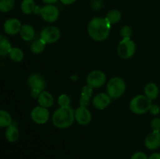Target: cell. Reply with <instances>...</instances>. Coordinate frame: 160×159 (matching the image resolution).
<instances>
[{
    "mask_svg": "<svg viewBox=\"0 0 160 159\" xmlns=\"http://www.w3.org/2000/svg\"><path fill=\"white\" fill-rule=\"evenodd\" d=\"M58 104L60 107H68L70 104V98L67 94H61L58 98Z\"/></svg>",
    "mask_w": 160,
    "mask_h": 159,
    "instance_id": "obj_28",
    "label": "cell"
},
{
    "mask_svg": "<svg viewBox=\"0 0 160 159\" xmlns=\"http://www.w3.org/2000/svg\"><path fill=\"white\" fill-rule=\"evenodd\" d=\"M38 101L39 105L46 108L52 107L54 104L53 96L49 92H47L45 90H44L40 94V95L38 98Z\"/></svg>",
    "mask_w": 160,
    "mask_h": 159,
    "instance_id": "obj_15",
    "label": "cell"
},
{
    "mask_svg": "<svg viewBox=\"0 0 160 159\" xmlns=\"http://www.w3.org/2000/svg\"><path fill=\"white\" fill-rule=\"evenodd\" d=\"M130 109L131 112L137 115H142L150 110L152 106V101L145 95H137L130 102Z\"/></svg>",
    "mask_w": 160,
    "mask_h": 159,
    "instance_id": "obj_3",
    "label": "cell"
},
{
    "mask_svg": "<svg viewBox=\"0 0 160 159\" xmlns=\"http://www.w3.org/2000/svg\"><path fill=\"white\" fill-rule=\"evenodd\" d=\"M20 34L23 40L29 41L32 40L35 36V31H34V27L31 25L23 24L21 26Z\"/></svg>",
    "mask_w": 160,
    "mask_h": 159,
    "instance_id": "obj_18",
    "label": "cell"
},
{
    "mask_svg": "<svg viewBox=\"0 0 160 159\" xmlns=\"http://www.w3.org/2000/svg\"><path fill=\"white\" fill-rule=\"evenodd\" d=\"M19 136H20V132H19V129L16 125L12 123L10 126L6 127L5 137L8 141L10 142V143L16 142L19 139Z\"/></svg>",
    "mask_w": 160,
    "mask_h": 159,
    "instance_id": "obj_17",
    "label": "cell"
},
{
    "mask_svg": "<svg viewBox=\"0 0 160 159\" xmlns=\"http://www.w3.org/2000/svg\"><path fill=\"white\" fill-rule=\"evenodd\" d=\"M132 33V28L130 26H128V25L123 26L120 31V34L123 38H131Z\"/></svg>",
    "mask_w": 160,
    "mask_h": 159,
    "instance_id": "obj_27",
    "label": "cell"
},
{
    "mask_svg": "<svg viewBox=\"0 0 160 159\" xmlns=\"http://www.w3.org/2000/svg\"><path fill=\"white\" fill-rule=\"evenodd\" d=\"M12 123L11 115L6 110H0V128L8 127Z\"/></svg>",
    "mask_w": 160,
    "mask_h": 159,
    "instance_id": "obj_24",
    "label": "cell"
},
{
    "mask_svg": "<svg viewBox=\"0 0 160 159\" xmlns=\"http://www.w3.org/2000/svg\"><path fill=\"white\" fill-rule=\"evenodd\" d=\"M136 51L135 42L131 38H123L117 47V52L122 59L132 57Z\"/></svg>",
    "mask_w": 160,
    "mask_h": 159,
    "instance_id": "obj_6",
    "label": "cell"
},
{
    "mask_svg": "<svg viewBox=\"0 0 160 159\" xmlns=\"http://www.w3.org/2000/svg\"><path fill=\"white\" fill-rule=\"evenodd\" d=\"M28 84L31 89V95L34 98H38L40 94L44 91L45 87V81L43 76L38 73H33L29 76Z\"/></svg>",
    "mask_w": 160,
    "mask_h": 159,
    "instance_id": "obj_5",
    "label": "cell"
},
{
    "mask_svg": "<svg viewBox=\"0 0 160 159\" xmlns=\"http://www.w3.org/2000/svg\"><path fill=\"white\" fill-rule=\"evenodd\" d=\"M73 108L68 107H60L52 115V123L55 126L59 129H66L71 126L75 119Z\"/></svg>",
    "mask_w": 160,
    "mask_h": 159,
    "instance_id": "obj_2",
    "label": "cell"
},
{
    "mask_svg": "<svg viewBox=\"0 0 160 159\" xmlns=\"http://www.w3.org/2000/svg\"><path fill=\"white\" fill-rule=\"evenodd\" d=\"M15 0H0V12H7L13 9Z\"/></svg>",
    "mask_w": 160,
    "mask_h": 159,
    "instance_id": "obj_26",
    "label": "cell"
},
{
    "mask_svg": "<svg viewBox=\"0 0 160 159\" xmlns=\"http://www.w3.org/2000/svg\"><path fill=\"white\" fill-rule=\"evenodd\" d=\"M111 26L109 22L103 17H95L88 25L89 36L96 41H102L108 38L110 34Z\"/></svg>",
    "mask_w": 160,
    "mask_h": 159,
    "instance_id": "obj_1",
    "label": "cell"
},
{
    "mask_svg": "<svg viewBox=\"0 0 160 159\" xmlns=\"http://www.w3.org/2000/svg\"><path fill=\"white\" fill-rule=\"evenodd\" d=\"M149 111L152 115H158L160 112V108L158 105H156V104H152Z\"/></svg>",
    "mask_w": 160,
    "mask_h": 159,
    "instance_id": "obj_31",
    "label": "cell"
},
{
    "mask_svg": "<svg viewBox=\"0 0 160 159\" xmlns=\"http://www.w3.org/2000/svg\"><path fill=\"white\" fill-rule=\"evenodd\" d=\"M60 2L64 5H72L76 2V0H60Z\"/></svg>",
    "mask_w": 160,
    "mask_h": 159,
    "instance_id": "obj_32",
    "label": "cell"
},
{
    "mask_svg": "<svg viewBox=\"0 0 160 159\" xmlns=\"http://www.w3.org/2000/svg\"><path fill=\"white\" fill-rule=\"evenodd\" d=\"M88 85L92 88H98L104 86L106 81V76L101 70H94L92 71L87 76Z\"/></svg>",
    "mask_w": 160,
    "mask_h": 159,
    "instance_id": "obj_8",
    "label": "cell"
},
{
    "mask_svg": "<svg viewBox=\"0 0 160 159\" xmlns=\"http://www.w3.org/2000/svg\"><path fill=\"white\" fill-rule=\"evenodd\" d=\"M148 159H160V153H154L151 154Z\"/></svg>",
    "mask_w": 160,
    "mask_h": 159,
    "instance_id": "obj_33",
    "label": "cell"
},
{
    "mask_svg": "<svg viewBox=\"0 0 160 159\" xmlns=\"http://www.w3.org/2000/svg\"><path fill=\"white\" fill-rule=\"evenodd\" d=\"M145 91V95L151 101L156 99L159 96V89L158 86L154 83H149V84H146L144 89Z\"/></svg>",
    "mask_w": 160,
    "mask_h": 159,
    "instance_id": "obj_16",
    "label": "cell"
},
{
    "mask_svg": "<svg viewBox=\"0 0 160 159\" xmlns=\"http://www.w3.org/2000/svg\"><path fill=\"white\" fill-rule=\"evenodd\" d=\"M145 145L148 149L156 150L160 147V132L152 131L146 137Z\"/></svg>",
    "mask_w": 160,
    "mask_h": 159,
    "instance_id": "obj_14",
    "label": "cell"
},
{
    "mask_svg": "<svg viewBox=\"0 0 160 159\" xmlns=\"http://www.w3.org/2000/svg\"><path fill=\"white\" fill-rule=\"evenodd\" d=\"M111 100L112 98L109 96L108 94L99 93L94 97L92 103L95 108L98 110H103L110 104Z\"/></svg>",
    "mask_w": 160,
    "mask_h": 159,
    "instance_id": "obj_13",
    "label": "cell"
},
{
    "mask_svg": "<svg viewBox=\"0 0 160 159\" xmlns=\"http://www.w3.org/2000/svg\"><path fill=\"white\" fill-rule=\"evenodd\" d=\"M74 117L77 123L81 126L89 124L92 121V113L87 108V107L84 106H80L75 110Z\"/></svg>",
    "mask_w": 160,
    "mask_h": 159,
    "instance_id": "obj_11",
    "label": "cell"
},
{
    "mask_svg": "<svg viewBox=\"0 0 160 159\" xmlns=\"http://www.w3.org/2000/svg\"><path fill=\"white\" fill-rule=\"evenodd\" d=\"M31 118L33 122L37 124H45L49 118V112L46 108H44L40 105L37 106L31 111Z\"/></svg>",
    "mask_w": 160,
    "mask_h": 159,
    "instance_id": "obj_10",
    "label": "cell"
},
{
    "mask_svg": "<svg viewBox=\"0 0 160 159\" xmlns=\"http://www.w3.org/2000/svg\"><path fill=\"white\" fill-rule=\"evenodd\" d=\"M9 56L12 61L15 62H21L24 57L23 51L17 47H12L10 51L9 52Z\"/></svg>",
    "mask_w": 160,
    "mask_h": 159,
    "instance_id": "obj_22",
    "label": "cell"
},
{
    "mask_svg": "<svg viewBox=\"0 0 160 159\" xmlns=\"http://www.w3.org/2000/svg\"><path fill=\"white\" fill-rule=\"evenodd\" d=\"M11 48H12V45L7 37L0 34V56L9 55Z\"/></svg>",
    "mask_w": 160,
    "mask_h": 159,
    "instance_id": "obj_20",
    "label": "cell"
},
{
    "mask_svg": "<svg viewBox=\"0 0 160 159\" xmlns=\"http://www.w3.org/2000/svg\"><path fill=\"white\" fill-rule=\"evenodd\" d=\"M151 127L152 131H157L160 132V118H153L151 122Z\"/></svg>",
    "mask_w": 160,
    "mask_h": 159,
    "instance_id": "obj_29",
    "label": "cell"
},
{
    "mask_svg": "<svg viewBox=\"0 0 160 159\" xmlns=\"http://www.w3.org/2000/svg\"><path fill=\"white\" fill-rule=\"evenodd\" d=\"M22 24L18 19L10 18L5 21L3 24V29L6 34L9 35H15L20 33Z\"/></svg>",
    "mask_w": 160,
    "mask_h": 159,
    "instance_id": "obj_12",
    "label": "cell"
},
{
    "mask_svg": "<svg viewBox=\"0 0 160 159\" xmlns=\"http://www.w3.org/2000/svg\"><path fill=\"white\" fill-rule=\"evenodd\" d=\"M42 19L48 23H53L59 18V12L58 8L52 4H47L39 9Z\"/></svg>",
    "mask_w": 160,
    "mask_h": 159,
    "instance_id": "obj_9",
    "label": "cell"
},
{
    "mask_svg": "<svg viewBox=\"0 0 160 159\" xmlns=\"http://www.w3.org/2000/svg\"><path fill=\"white\" fill-rule=\"evenodd\" d=\"M60 36L61 33L59 28L55 26H48L41 31L40 38L46 44H53L59 41Z\"/></svg>",
    "mask_w": 160,
    "mask_h": 159,
    "instance_id": "obj_7",
    "label": "cell"
},
{
    "mask_svg": "<svg viewBox=\"0 0 160 159\" xmlns=\"http://www.w3.org/2000/svg\"><path fill=\"white\" fill-rule=\"evenodd\" d=\"M20 9L23 13L29 15L35 10V2L34 0H23L20 5Z\"/></svg>",
    "mask_w": 160,
    "mask_h": 159,
    "instance_id": "obj_21",
    "label": "cell"
},
{
    "mask_svg": "<svg viewBox=\"0 0 160 159\" xmlns=\"http://www.w3.org/2000/svg\"><path fill=\"white\" fill-rule=\"evenodd\" d=\"M92 91H93V88L90 87L89 85L84 86L81 90V98H80V104L81 106H84L87 107L90 102V98L92 96Z\"/></svg>",
    "mask_w": 160,
    "mask_h": 159,
    "instance_id": "obj_19",
    "label": "cell"
},
{
    "mask_svg": "<svg viewBox=\"0 0 160 159\" xmlns=\"http://www.w3.org/2000/svg\"><path fill=\"white\" fill-rule=\"evenodd\" d=\"M42 1L45 4H53V3H56L59 0H42Z\"/></svg>",
    "mask_w": 160,
    "mask_h": 159,
    "instance_id": "obj_34",
    "label": "cell"
},
{
    "mask_svg": "<svg viewBox=\"0 0 160 159\" xmlns=\"http://www.w3.org/2000/svg\"><path fill=\"white\" fill-rule=\"evenodd\" d=\"M45 45H46V43L42 39L40 38L33 41L32 44L31 45V48H31V51L34 54L38 55L42 53L45 50Z\"/></svg>",
    "mask_w": 160,
    "mask_h": 159,
    "instance_id": "obj_25",
    "label": "cell"
},
{
    "mask_svg": "<svg viewBox=\"0 0 160 159\" xmlns=\"http://www.w3.org/2000/svg\"><path fill=\"white\" fill-rule=\"evenodd\" d=\"M121 12L118 9H112L109 10L106 14V17L105 18L109 22L111 25L115 24V23H118L120 20H121Z\"/></svg>",
    "mask_w": 160,
    "mask_h": 159,
    "instance_id": "obj_23",
    "label": "cell"
},
{
    "mask_svg": "<svg viewBox=\"0 0 160 159\" xmlns=\"http://www.w3.org/2000/svg\"><path fill=\"white\" fill-rule=\"evenodd\" d=\"M107 94L112 99H117L121 97L126 90V84L120 77L111 78L107 83Z\"/></svg>",
    "mask_w": 160,
    "mask_h": 159,
    "instance_id": "obj_4",
    "label": "cell"
},
{
    "mask_svg": "<svg viewBox=\"0 0 160 159\" xmlns=\"http://www.w3.org/2000/svg\"><path fill=\"white\" fill-rule=\"evenodd\" d=\"M131 159H148V157H147L145 153L142 152V151H138L133 154Z\"/></svg>",
    "mask_w": 160,
    "mask_h": 159,
    "instance_id": "obj_30",
    "label": "cell"
}]
</instances>
